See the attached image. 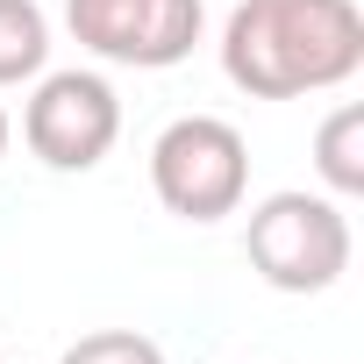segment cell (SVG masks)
<instances>
[{
    "label": "cell",
    "mask_w": 364,
    "mask_h": 364,
    "mask_svg": "<svg viewBox=\"0 0 364 364\" xmlns=\"http://www.w3.org/2000/svg\"><path fill=\"white\" fill-rule=\"evenodd\" d=\"M215 50L236 93L307 100L364 72V15L357 0H236Z\"/></svg>",
    "instance_id": "obj_1"
},
{
    "label": "cell",
    "mask_w": 364,
    "mask_h": 364,
    "mask_svg": "<svg viewBox=\"0 0 364 364\" xmlns=\"http://www.w3.org/2000/svg\"><path fill=\"white\" fill-rule=\"evenodd\" d=\"M243 257L250 272L272 286V293H328L343 286L350 257H357V236H350V208L336 193H307V186H279L250 208L243 222Z\"/></svg>",
    "instance_id": "obj_2"
},
{
    "label": "cell",
    "mask_w": 364,
    "mask_h": 364,
    "mask_svg": "<svg viewBox=\"0 0 364 364\" xmlns=\"http://www.w3.org/2000/svg\"><path fill=\"white\" fill-rule=\"evenodd\" d=\"M150 193L164 215L215 229L229 215H243L250 200V143L236 122L222 114H178L157 129L150 143Z\"/></svg>",
    "instance_id": "obj_3"
},
{
    "label": "cell",
    "mask_w": 364,
    "mask_h": 364,
    "mask_svg": "<svg viewBox=\"0 0 364 364\" xmlns=\"http://www.w3.org/2000/svg\"><path fill=\"white\" fill-rule=\"evenodd\" d=\"M29 107H22V143L43 171H93L107 164V150L122 143V93L107 86V72H43L29 79Z\"/></svg>",
    "instance_id": "obj_4"
},
{
    "label": "cell",
    "mask_w": 364,
    "mask_h": 364,
    "mask_svg": "<svg viewBox=\"0 0 364 364\" xmlns=\"http://www.w3.org/2000/svg\"><path fill=\"white\" fill-rule=\"evenodd\" d=\"M65 29L100 65L171 72L208 36V0H65Z\"/></svg>",
    "instance_id": "obj_5"
},
{
    "label": "cell",
    "mask_w": 364,
    "mask_h": 364,
    "mask_svg": "<svg viewBox=\"0 0 364 364\" xmlns=\"http://www.w3.org/2000/svg\"><path fill=\"white\" fill-rule=\"evenodd\" d=\"M314 178H321V193H336L343 208L364 193V107L357 100L321 114V129H314Z\"/></svg>",
    "instance_id": "obj_6"
},
{
    "label": "cell",
    "mask_w": 364,
    "mask_h": 364,
    "mask_svg": "<svg viewBox=\"0 0 364 364\" xmlns=\"http://www.w3.org/2000/svg\"><path fill=\"white\" fill-rule=\"evenodd\" d=\"M50 72V15L36 0H0V86H29Z\"/></svg>",
    "instance_id": "obj_7"
},
{
    "label": "cell",
    "mask_w": 364,
    "mask_h": 364,
    "mask_svg": "<svg viewBox=\"0 0 364 364\" xmlns=\"http://www.w3.org/2000/svg\"><path fill=\"white\" fill-rule=\"evenodd\" d=\"M58 364H164V343H150L143 328H93Z\"/></svg>",
    "instance_id": "obj_8"
},
{
    "label": "cell",
    "mask_w": 364,
    "mask_h": 364,
    "mask_svg": "<svg viewBox=\"0 0 364 364\" xmlns=\"http://www.w3.org/2000/svg\"><path fill=\"white\" fill-rule=\"evenodd\" d=\"M8 143H15V122H8V107H0V157H8Z\"/></svg>",
    "instance_id": "obj_9"
}]
</instances>
